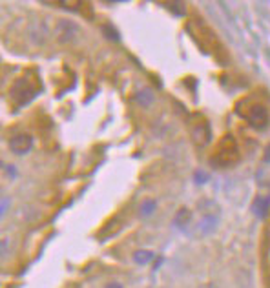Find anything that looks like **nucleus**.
I'll return each mask as SVG.
<instances>
[{
	"label": "nucleus",
	"mask_w": 270,
	"mask_h": 288,
	"mask_svg": "<svg viewBox=\"0 0 270 288\" xmlns=\"http://www.w3.org/2000/svg\"><path fill=\"white\" fill-rule=\"evenodd\" d=\"M9 95H11V99H13L17 104H28V102L33 101V97H35V90L31 88V84L28 82V80L20 79L11 86Z\"/></svg>",
	"instance_id": "f257e3e1"
},
{
	"label": "nucleus",
	"mask_w": 270,
	"mask_h": 288,
	"mask_svg": "<svg viewBox=\"0 0 270 288\" xmlns=\"http://www.w3.org/2000/svg\"><path fill=\"white\" fill-rule=\"evenodd\" d=\"M31 146H33V139L28 133H18V135L11 137V140H9V150L17 153V155H26L31 150Z\"/></svg>",
	"instance_id": "f03ea898"
},
{
	"label": "nucleus",
	"mask_w": 270,
	"mask_h": 288,
	"mask_svg": "<svg viewBox=\"0 0 270 288\" xmlns=\"http://www.w3.org/2000/svg\"><path fill=\"white\" fill-rule=\"evenodd\" d=\"M249 123L252 124L254 128H265L266 126V123H268V111H266L265 106L254 104L252 108H250Z\"/></svg>",
	"instance_id": "7ed1b4c3"
},
{
	"label": "nucleus",
	"mask_w": 270,
	"mask_h": 288,
	"mask_svg": "<svg viewBox=\"0 0 270 288\" xmlns=\"http://www.w3.org/2000/svg\"><path fill=\"white\" fill-rule=\"evenodd\" d=\"M75 31H77V27L71 24V22H59V26H57V35H59V42H68V40L73 39L75 35Z\"/></svg>",
	"instance_id": "20e7f679"
},
{
	"label": "nucleus",
	"mask_w": 270,
	"mask_h": 288,
	"mask_svg": "<svg viewBox=\"0 0 270 288\" xmlns=\"http://www.w3.org/2000/svg\"><path fill=\"white\" fill-rule=\"evenodd\" d=\"M218 223H219V217L218 215H212V214H206L205 217L201 219L199 223V234L201 236H206V234H212L215 228H218Z\"/></svg>",
	"instance_id": "39448f33"
},
{
	"label": "nucleus",
	"mask_w": 270,
	"mask_h": 288,
	"mask_svg": "<svg viewBox=\"0 0 270 288\" xmlns=\"http://www.w3.org/2000/svg\"><path fill=\"white\" fill-rule=\"evenodd\" d=\"M135 102L139 106H143V108H148V106L153 104V101H155V95H153L152 90H148V88H143V90H139V92L135 93Z\"/></svg>",
	"instance_id": "423d86ee"
},
{
	"label": "nucleus",
	"mask_w": 270,
	"mask_h": 288,
	"mask_svg": "<svg viewBox=\"0 0 270 288\" xmlns=\"http://www.w3.org/2000/svg\"><path fill=\"white\" fill-rule=\"evenodd\" d=\"M192 137H194V140L199 144V146H205V144H208V140H210V128H208V124H199V126L194 128Z\"/></svg>",
	"instance_id": "0eeeda50"
},
{
	"label": "nucleus",
	"mask_w": 270,
	"mask_h": 288,
	"mask_svg": "<svg viewBox=\"0 0 270 288\" xmlns=\"http://www.w3.org/2000/svg\"><path fill=\"white\" fill-rule=\"evenodd\" d=\"M268 205H270V199H265V197H257L256 201H254V205H252L254 214H256L259 219L266 217V214H268Z\"/></svg>",
	"instance_id": "6e6552de"
},
{
	"label": "nucleus",
	"mask_w": 270,
	"mask_h": 288,
	"mask_svg": "<svg viewBox=\"0 0 270 288\" xmlns=\"http://www.w3.org/2000/svg\"><path fill=\"white\" fill-rule=\"evenodd\" d=\"M190 219H192V212L188 208H181L177 212V215L174 217V224H177V226L184 228L188 223H190Z\"/></svg>",
	"instance_id": "1a4fd4ad"
},
{
	"label": "nucleus",
	"mask_w": 270,
	"mask_h": 288,
	"mask_svg": "<svg viewBox=\"0 0 270 288\" xmlns=\"http://www.w3.org/2000/svg\"><path fill=\"white\" fill-rule=\"evenodd\" d=\"M153 252H150V250H137V252L133 253V261L137 263V265H148V263L153 261Z\"/></svg>",
	"instance_id": "9d476101"
},
{
	"label": "nucleus",
	"mask_w": 270,
	"mask_h": 288,
	"mask_svg": "<svg viewBox=\"0 0 270 288\" xmlns=\"http://www.w3.org/2000/svg\"><path fill=\"white\" fill-rule=\"evenodd\" d=\"M102 33H104L106 39L112 40V42H119V40H121V33H119V30L114 24H104V26H102Z\"/></svg>",
	"instance_id": "9b49d317"
},
{
	"label": "nucleus",
	"mask_w": 270,
	"mask_h": 288,
	"mask_svg": "<svg viewBox=\"0 0 270 288\" xmlns=\"http://www.w3.org/2000/svg\"><path fill=\"white\" fill-rule=\"evenodd\" d=\"M166 8H170V11L174 15H179V17H183L186 13V9H184V4L183 2H166Z\"/></svg>",
	"instance_id": "f8f14e48"
},
{
	"label": "nucleus",
	"mask_w": 270,
	"mask_h": 288,
	"mask_svg": "<svg viewBox=\"0 0 270 288\" xmlns=\"http://www.w3.org/2000/svg\"><path fill=\"white\" fill-rule=\"evenodd\" d=\"M155 201H144L143 206H141V215H150L153 214V210H155Z\"/></svg>",
	"instance_id": "ddd939ff"
},
{
	"label": "nucleus",
	"mask_w": 270,
	"mask_h": 288,
	"mask_svg": "<svg viewBox=\"0 0 270 288\" xmlns=\"http://www.w3.org/2000/svg\"><path fill=\"white\" fill-rule=\"evenodd\" d=\"M61 6L62 8H70L71 11H77V9L83 6V2H78V0H62Z\"/></svg>",
	"instance_id": "4468645a"
},
{
	"label": "nucleus",
	"mask_w": 270,
	"mask_h": 288,
	"mask_svg": "<svg viewBox=\"0 0 270 288\" xmlns=\"http://www.w3.org/2000/svg\"><path fill=\"white\" fill-rule=\"evenodd\" d=\"M194 181H196L197 184H205L206 181H208V174H205V171L197 170L196 174H194Z\"/></svg>",
	"instance_id": "2eb2a0df"
},
{
	"label": "nucleus",
	"mask_w": 270,
	"mask_h": 288,
	"mask_svg": "<svg viewBox=\"0 0 270 288\" xmlns=\"http://www.w3.org/2000/svg\"><path fill=\"white\" fill-rule=\"evenodd\" d=\"M8 253V241H2V255Z\"/></svg>",
	"instance_id": "dca6fc26"
},
{
	"label": "nucleus",
	"mask_w": 270,
	"mask_h": 288,
	"mask_svg": "<svg viewBox=\"0 0 270 288\" xmlns=\"http://www.w3.org/2000/svg\"><path fill=\"white\" fill-rule=\"evenodd\" d=\"M104 288H122V284L121 283H110V284H106Z\"/></svg>",
	"instance_id": "f3484780"
},
{
	"label": "nucleus",
	"mask_w": 270,
	"mask_h": 288,
	"mask_svg": "<svg viewBox=\"0 0 270 288\" xmlns=\"http://www.w3.org/2000/svg\"><path fill=\"white\" fill-rule=\"evenodd\" d=\"M8 206H9V201H8V199H4V205H2V215H6V210H8Z\"/></svg>",
	"instance_id": "a211bd4d"
}]
</instances>
